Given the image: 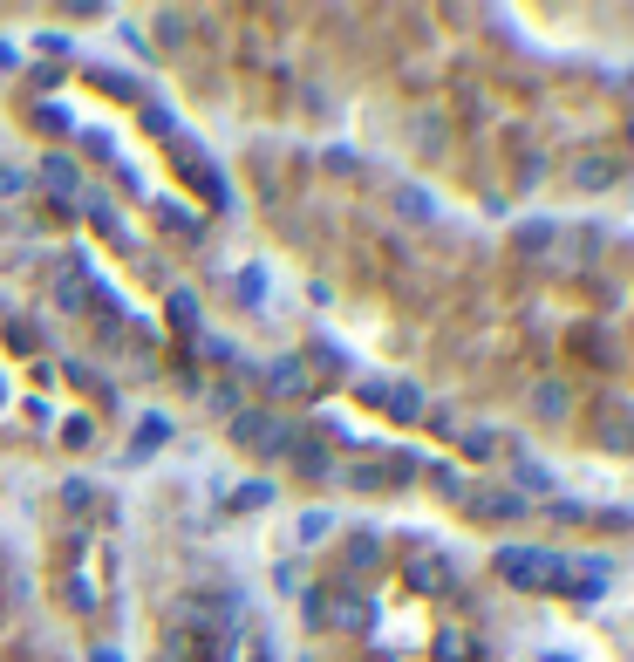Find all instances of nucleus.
<instances>
[{"label":"nucleus","mask_w":634,"mask_h":662,"mask_svg":"<svg viewBox=\"0 0 634 662\" xmlns=\"http://www.w3.org/2000/svg\"><path fill=\"white\" fill-rule=\"evenodd\" d=\"M553 239H560V219H525V226H519V239H512V246H519V253H546Z\"/></svg>","instance_id":"obj_14"},{"label":"nucleus","mask_w":634,"mask_h":662,"mask_svg":"<svg viewBox=\"0 0 634 662\" xmlns=\"http://www.w3.org/2000/svg\"><path fill=\"white\" fill-rule=\"evenodd\" d=\"M260 383L273 396H300V390H307V369H300V355H280V362H266V369H260Z\"/></svg>","instance_id":"obj_9"},{"label":"nucleus","mask_w":634,"mask_h":662,"mask_svg":"<svg viewBox=\"0 0 634 662\" xmlns=\"http://www.w3.org/2000/svg\"><path fill=\"white\" fill-rule=\"evenodd\" d=\"M519 485L525 492H553V471L546 465H519Z\"/></svg>","instance_id":"obj_21"},{"label":"nucleus","mask_w":634,"mask_h":662,"mask_svg":"<svg viewBox=\"0 0 634 662\" xmlns=\"http://www.w3.org/2000/svg\"><path fill=\"white\" fill-rule=\"evenodd\" d=\"M260 506H273V485H266V478L239 485V492H225V512H260Z\"/></svg>","instance_id":"obj_16"},{"label":"nucleus","mask_w":634,"mask_h":662,"mask_svg":"<svg viewBox=\"0 0 634 662\" xmlns=\"http://www.w3.org/2000/svg\"><path fill=\"white\" fill-rule=\"evenodd\" d=\"M573 178H580V185H587V192H594V185H607V164H600V157H587V164H580V171H573Z\"/></svg>","instance_id":"obj_23"},{"label":"nucleus","mask_w":634,"mask_h":662,"mask_svg":"<svg viewBox=\"0 0 634 662\" xmlns=\"http://www.w3.org/2000/svg\"><path fill=\"white\" fill-rule=\"evenodd\" d=\"M41 185H48V192L62 198V205H75V198H82V164H75V157H62V151H48L41 157V171H35Z\"/></svg>","instance_id":"obj_7"},{"label":"nucleus","mask_w":634,"mask_h":662,"mask_svg":"<svg viewBox=\"0 0 634 662\" xmlns=\"http://www.w3.org/2000/svg\"><path fill=\"white\" fill-rule=\"evenodd\" d=\"M0 403H7V383H0Z\"/></svg>","instance_id":"obj_28"},{"label":"nucleus","mask_w":634,"mask_h":662,"mask_svg":"<svg viewBox=\"0 0 634 662\" xmlns=\"http://www.w3.org/2000/svg\"><path fill=\"white\" fill-rule=\"evenodd\" d=\"M164 308H171V328H178V335H191V342L205 335V328H198V294H191V287H171Z\"/></svg>","instance_id":"obj_12"},{"label":"nucleus","mask_w":634,"mask_h":662,"mask_svg":"<svg viewBox=\"0 0 634 662\" xmlns=\"http://www.w3.org/2000/svg\"><path fill=\"white\" fill-rule=\"evenodd\" d=\"M382 410H389V417H403V424H416L430 403H423V390H416V383H382Z\"/></svg>","instance_id":"obj_10"},{"label":"nucleus","mask_w":634,"mask_h":662,"mask_svg":"<svg viewBox=\"0 0 634 662\" xmlns=\"http://www.w3.org/2000/svg\"><path fill=\"white\" fill-rule=\"evenodd\" d=\"M328 533H335V512H328V506H307V512L294 519V540H300V546H321Z\"/></svg>","instance_id":"obj_13"},{"label":"nucleus","mask_w":634,"mask_h":662,"mask_svg":"<svg viewBox=\"0 0 634 662\" xmlns=\"http://www.w3.org/2000/svg\"><path fill=\"white\" fill-rule=\"evenodd\" d=\"M35 192V171H21V164H0V198H28Z\"/></svg>","instance_id":"obj_18"},{"label":"nucleus","mask_w":634,"mask_h":662,"mask_svg":"<svg viewBox=\"0 0 634 662\" xmlns=\"http://www.w3.org/2000/svg\"><path fill=\"white\" fill-rule=\"evenodd\" d=\"M266 287H273L266 260H246V267H232V301H239V308H266Z\"/></svg>","instance_id":"obj_8"},{"label":"nucleus","mask_w":634,"mask_h":662,"mask_svg":"<svg viewBox=\"0 0 634 662\" xmlns=\"http://www.w3.org/2000/svg\"><path fill=\"white\" fill-rule=\"evenodd\" d=\"M532 410H539V417H553V424H560L566 410H573V390H566V383H539V390H532Z\"/></svg>","instance_id":"obj_15"},{"label":"nucleus","mask_w":634,"mask_h":662,"mask_svg":"<svg viewBox=\"0 0 634 662\" xmlns=\"http://www.w3.org/2000/svg\"><path fill=\"white\" fill-rule=\"evenodd\" d=\"M539 662H580V656H566V649H546V656H539Z\"/></svg>","instance_id":"obj_27"},{"label":"nucleus","mask_w":634,"mask_h":662,"mask_svg":"<svg viewBox=\"0 0 634 662\" xmlns=\"http://www.w3.org/2000/svg\"><path fill=\"white\" fill-rule=\"evenodd\" d=\"M491 574H498L505 587H560L566 560L546 553V546H498V553H491Z\"/></svg>","instance_id":"obj_1"},{"label":"nucleus","mask_w":634,"mask_h":662,"mask_svg":"<svg viewBox=\"0 0 634 662\" xmlns=\"http://www.w3.org/2000/svg\"><path fill=\"white\" fill-rule=\"evenodd\" d=\"M437 492H444V499H464V492H471V478H464V471H437Z\"/></svg>","instance_id":"obj_22"},{"label":"nucleus","mask_w":634,"mask_h":662,"mask_svg":"<svg viewBox=\"0 0 634 662\" xmlns=\"http://www.w3.org/2000/svg\"><path fill=\"white\" fill-rule=\"evenodd\" d=\"M225 437H232L239 451L280 458V444L294 437V424H287V417H273V410H239V417H225Z\"/></svg>","instance_id":"obj_2"},{"label":"nucleus","mask_w":634,"mask_h":662,"mask_svg":"<svg viewBox=\"0 0 634 662\" xmlns=\"http://www.w3.org/2000/svg\"><path fill=\"white\" fill-rule=\"evenodd\" d=\"M89 662H123V649H89Z\"/></svg>","instance_id":"obj_26"},{"label":"nucleus","mask_w":634,"mask_h":662,"mask_svg":"<svg viewBox=\"0 0 634 662\" xmlns=\"http://www.w3.org/2000/svg\"><path fill=\"white\" fill-rule=\"evenodd\" d=\"M7 349L35 355V349H41V328H35V321H7Z\"/></svg>","instance_id":"obj_19"},{"label":"nucleus","mask_w":634,"mask_h":662,"mask_svg":"<svg viewBox=\"0 0 634 662\" xmlns=\"http://www.w3.org/2000/svg\"><path fill=\"white\" fill-rule=\"evenodd\" d=\"M144 130H171V110L164 103H144Z\"/></svg>","instance_id":"obj_24"},{"label":"nucleus","mask_w":634,"mask_h":662,"mask_svg":"<svg viewBox=\"0 0 634 662\" xmlns=\"http://www.w3.org/2000/svg\"><path fill=\"white\" fill-rule=\"evenodd\" d=\"M171 417H164V410H144V417H137V430H130V444H123V465H144V458H157V451H164V444H171Z\"/></svg>","instance_id":"obj_3"},{"label":"nucleus","mask_w":634,"mask_h":662,"mask_svg":"<svg viewBox=\"0 0 634 662\" xmlns=\"http://www.w3.org/2000/svg\"><path fill=\"white\" fill-rule=\"evenodd\" d=\"M464 506L478 519H525V492H512V485H471Z\"/></svg>","instance_id":"obj_5"},{"label":"nucleus","mask_w":634,"mask_h":662,"mask_svg":"<svg viewBox=\"0 0 634 662\" xmlns=\"http://www.w3.org/2000/svg\"><path fill=\"white\" fill-rule=\"evenodd\" d=\"M628 144H634V123H628Z\"/></svg>","instance_id":"obj_29"},{"label":"nucleus","mask_w":634,"mask_h":662,"mask_svg":"<svg viewBox=\"0 0 634 662\" xmlns=\"http://www.w3.org/2000/svg\"><path fill=\"white\" fill-rule=\"evenodd\" d=\"M560 560H566V574H573L566 587H573L580 601H594L600 587L614 581V560H607V553H560Z\"/></svg>","instance_id":"obj_4"},{"label":"nucleus","mask_w":634,"mask_h":662,"mask_svg":"<svg viewBox=\"0 0 634 662\" xmlns=\"http://www.w3.org/2000/svg\"><path fill=\"white\" fill-rule=\"evenodd\" d=\"M280 458H287L300 478H328V471H335V451H328L321 437H300V430L287 437V444H280Z\"/></svg>","instance_id":"obj_6"},{"label":"nucleus","mask_w":634,"mask_h":662,"mask_svg":"<svg viewBox=\"0 0 634 662\" xmlns=\"http://www.w3.org/2000/svg\"><path fill=\"white\" fill-rule=\"evenodd\" d=\"M41 55H55V62H75V35H35Z\"/></svg>","instance_id":"obj_20"},{"label":"nucleus","mask_w":634,"mask_h":662,"mask_svg":"<svg viewBox=\"0 0 634 662\" xmlns=\"http://www.w3.org/2000/svg\"><path fill=\"white\" fill-rule=\"evenodd\" d=\"M335 622L362 635V628H375V608L362 601V594H355V587H335Z\"/></svg>","instance_id":"obj_11"},{"label":"nucleus","mask_w":634,"mask_h":662,"mask_svg":"<svg viewBox=\"0 0 634 662\" xmlns=\"http://www.w3.org/2000/svg\"><path fill=\"white\" fill-rule=\"evenodd\" d=\"M0 69H21V48L14 41H0Z\"/></svg>","instance_id":"obj_25"},{"label":"nucleus","mask_w":634,"mask_h":662,"mask_svg":"<svg viewBox=\"0 0 634 662\" xmlns=\"http://www.w3.org/2000/svg\"><path fill=\"white\" fill-rule=\"evenodd\" d=\"M55 499H62L69 512H89V506H96V485H89V478H62V492H55Z\"/></svg>","instance_id":"obj_17"}]
</instances>
